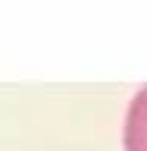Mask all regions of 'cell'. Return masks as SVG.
<instances>
[{
    "label": "cell",
    "instance_id": "obj_1",
    "mask_svg": "<svg viewBox=\"0 0 147 151\" xmlns=\"http://www.w3.org/2000/svg\"><path fill=\"white\" fill-rule=\"evenodd\" d=\"M125 151H147V85L131 98L125 116Z\"/></svg>",
    "mask_w": 147,
    "mask_h": 151
}]
</instances>
